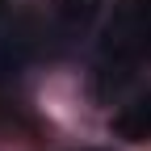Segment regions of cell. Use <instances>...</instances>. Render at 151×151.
<instances>
[{
  "mask_svg": "<svg viewBox=\"0 0 151 151\" xmlns=\"http://www.w3.org/2000/svg\"><path fill=\"white\" fill-rule=\"evenodd\" d=\"M101 55L122 71L151 63V0H118L101 34Z\"/></svg>",
  "mask_w": 151,
  "mask_h": 151,
  "instance_id": "1",
  "label": "cell"
},
{
  "mask_svg": "<svg viewBox=\"0 0 151 151\" xmlns=\"http://www.w3.org/2000/svg\"><path fill=\"white\" fill-rule=\"evenodd\" d=\"M109 130H113L118 139L147 143V139H151V92L139 97V101H130V105H122V113H113Z\"/></svg>",
  "mask_w": 151,
  "mask_h": 151,
  "instance_id": "2",
  "label": "cell"
},
{
  "mask_svg": "<svg viewBox=\"0 0 151 151\" xmlns=\"http://www.w3.org/2000/svg\"><path fill=\"white\" fill-rule=\"evenodd\" d=\"M50 4H55V13H59L63 25H84V21L97 17L101 0H50Z\"/></svg>",
  "mask_w": 151,
  "mask_h": 151,
  "instance_id": "3",
  "label": "cell"
},
{
  "mask_svg": "<svg viewBox=\"0 0 151 151\" xmlns=\"http://www.w3.org/2000/svg\"><path fill=\"white\" fill-rule=\"evenodd\" d=\"M0 4H4V0H0Z\"/></svg>",
  "mask_w": 151,
  "mask_h": 151,
  "instance_id": "4",
  "label": "cell"
}]
</instances>
